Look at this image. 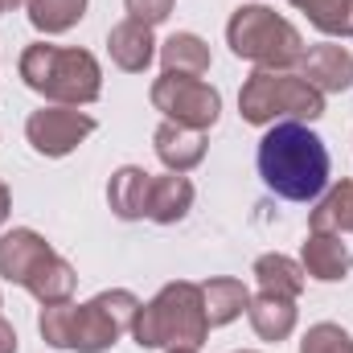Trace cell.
Returning <instances> with one entry per match:
<instances>
[{"label":"cell","mask_w":353,"mask_h":353,"mask_svg":"<svg viewBox=\"0 0 353 353\" xmlns=\"http://www.w3.org/2000/svg\"><path fill=\"white\" fill-rule=\"evenodd\" d=\"M140 300L128 288L99 292L87 304H41L37 333L54 350H74V353H103L111 350L136 321Z\"/></svg>","instance_id":"obj_1"},{"label":"cell","mask_w":353,"mask_h":353,"mask_svg":"<svg viewBox=\"0 0 353 353\" xmlns=\"http://www.w3.org/2000/svg\"><path fill=\"white\" fill-rule=\"evenodd\" d=\"M259 176L283 201H312L329 185V148L308 123L279 119L259 140Z\"/></svg>","instance_id":"obj_2"},{"label":"cell","mask_w":353,"mask_h":353,"mask_svg":"<svg viewBox=\"0 0 353 353\" xmlns=\"http://www.w3.org/2000/svg\"><path fill=\"white\" fill-rule=\"evenodd\" d=\"M132 337L140 350H197L210 337L201 283L189 279L165 283L148 304H140L132 321Z\"/></svg>","instance_id":"obj_3"},{"label":"cell","mask_w":353,"mask_h":353,"mask_svg":"<svg viewBox=\"0 0 353 353\" xmlns=\"http://www.w3.org/2000/svg\"><path fill=\"white\" fill-rule=\"evenodd\" d=\"M21 79L25 87L46 94L58 107H83L94 103L103 90V70L87 50H62V46H29L21 54Z\"/></svg>","instance_id":"obj_4"},{"label":"cell","mask_w":353,"mask_h":353,"mask_svg":"<svg viewBox=\"0 0 353 353\" xmlns=\"http://www.w3.org/2000/svg\"><path fill=\"white\" fill-rule=\"evenodd\" d=\"M0 275L8 283H21L25 292H33L41 304H66L79 283L74 267L29 226L8 230L0 239Z\"/></svg>","instance_id":"obj_5"},{"label":"cell","mask_w":353,"mask_h":353,"mask_svg":"<svg viewBox=\"0 0 353 353\" xmlns=\"http://www.w3.org/2000/svg\"><path fill=\"white\" fill-rule=\"evenodd\" d=\"M226 41H230L234 58H247L259 70H292L304 58V37L296 33V25L275 17V8H267V4L234 8V17L226 25Z\"/></svg>","instance_id":"obj_6"},{"label":"cell","mask_w":353,"mask_h":353,"mask_svg":"<svg viewBox=\"0 0 353 353\" xmlns=\"http://www.w3.org/2000/svg\"><path fill=\"white\" fill-rule=\"evenodd\" d=\"M239 115L255 128L279 123V119L312 123L325 115V94L292 70H255L239 90Z\"/></svg>","instance_id":"obj_7"},{"label":"cell","mask_w":353,"mask_h":353,"mask_svg":"<svg viewBox=\"0 0 353 353\" xmlns=\"http://www.w3.org/2000/svg\"><path fill=\"white\" fill-rule=\"evenodd\" d=\"M152 107L165 111L169 123L193 128V132H210L222 115V94L189 74H161L152 83Z\"/></svg>","instance_id":"obj_8"},{"label":"cell","mask_w":353,"mask_h":353,"mask_svg":"<svg viewBox=\"0 0 353 353\" xmlns=\"http://www.w3.org/2000/svg\"><path fill=\"white\" fill-rule=\"evenodd\" d=\"M94 132V119L79 107H41L25 119V140L41 157H66Z\"/></svg>","instance_id":"obj_9"},{"label":"cell","mask_w":353,"mask_h":353,"mask_svg":"<svg viewBox=\"0 0 353 353\" xmlns=\"http://www.w3.org/2000/svg\"><path fill=\"white\" fill-rule=\"evenodd\" d=\"M300 79L321 94H341L353 87V54L345 46H312L300 58Z\"/></svg>","instance_id":"obj_10"},{"label":"cell","mask_w":353,"mask_h":353,"mask_svg":"<svg viewBox=\"0 0 353 353\" xmlns=\"http://www.w3.org/2000/svg\"><path fill=\"white\" fill-rule=\"evenodd\" d=\"M107 54H111V62L119 66V70H128V74H144L148 66H152V58H157V41H152V29L148 25H140V21H119L111 33H107Z\"/></svg>","instance_id":"obj_11"},{"label":"cell","mask_w":353,"mask_h":353,"mask_svg":"<svg viewBox=\"0 0 353 353\" xmlns=\"http://www.w3.org/2000/svg\"><path fill=\"white\" fill-rule=\"evenodd\" d=\"M300 259H304V275H312V279H321V283H337V279H345L353 267V255L350 247L341 243V234H325V230H312L308 239H304V251H300Z\"/></svg>","instance_id":"obj_12"},{"label":"cell","mask_w":353,"mask_h":353,"mask_svg":"<svg viewBox=\"0 0 353 353\" xmlns=\"http://www.w3.org/2000/svg\"><path fill=\"white\" fill-rule=\"evenodd\" d=\"M152 144H157V157L169 173H189L205 161V132L181 128V123H169V119L157 128Z\"/></svg>","instance_id":"obj_13"},{"label":"cell","mask_w":353,"mask_h":353,"mask_svg":"<svg viewBox=\"0 0 353 353\" xmlns=\"http://www.w3.org/2000/svg\"><path fill=\"white\" fill-rule=\"evenodd\" d=\"M148 193H152V173H144L140 165H123V169H115V173H111V185H107L111 214L123 218V222L148 218Z\"/></svg>","instance_id":"obj_14"},{"label":"cell","mask_w":353,"mask_h":353,"mask_svg":"<svg viewBox=\"0 0 353 353\" xmlns=\"http://www.w3.org/2000/svg\"><path fill=\"white\" fill-rule=\"evenodd\" d=\"M201 304H205L210 329H222V325L239 321V316L251 308V292L243 288V279L218 275V279H205V283H201Z\"/></svg>","instance_id":"obj_15"},{"label":"cell","mask_w":353,"mask_h":353,"mask_svg":"<svg viewBox=\"0 0 353 353\" xmlns=\"http://www.w3.org/2000/svg\"><path fill=\"white\" fill-rule=\"evenodd\" d=\"M247 316H251V329H255L259 341H275V345H279V341H288L292 329H296V300L259 292V296L251 300Z\"/></svg>","instance_id":"obj_16"},{"label":"cell","mask_w":353,"mask_h":353,"mask_svg":"<svg viewBox=\"0 0 353 353\" xmlns=\"http://www.w3.org/2000/svg\"><path fill=\"white\" fill-rule=\"evenodd\" d=\"M193 205V185L185 173H169V176H152V193H148V218L161 226H173L189 214Z\"/></svg>","instance_id":"obj_17"},{"label":"cell","mask_w":353,"mask_h":353,"mask_svg":"<svg viewBox=\"0 0 353 353\" xmlns=\"http://www.w3.org/2000/svg\"><path fill=\"white\" fill-rule=\"evenodd\" d=\"M161 62H165V74L201 79V74L210 70V46H205L197 33H173V37L161 46Z\"/></svg>","instance_id":"obj_18"},{"label":"cell","mask_w":353,"mask_h":353,"mask_svg":"<svg viewBox=\"0 0 353 353\" xmlns=\"http://www.w3.org/2000/svg\"><path fill=\"white\" fill-rule=\"evenodd\" d=\"M255 279H259V292L267 296H283V300H296L304 292V267L288 255H259L255 259Z\"/></svg>","instance_id":"obj_19"},{"label":"cell","mask_w":353,"mask_h":353,"mask_svg":"<svg viewBox=\"0 0 353 353\" xmlns=\"http://www.w3.org/2000/svg\"><path fill=\"white\" fill-rule=\"evenodd\" d=\"M308 226L312 230H325V234H353V181L333 185L321 197V205L312 210Z\"/></svg>","instance_id":"obj_20"},{"label":"cell","mask_w":353,"mask_h":353,"mask_svg":"<svg viewBox=\"0 0 353 353\" xmlns=\"http://www.w3.org/2000/svg\"><path fill=\"white\" fill-rule=\"evenodd\" d=\"M325 37H353V0H288Z\"/></svg>","instance_id":"obj_21"},{"label":"cell","mask_w":353,"mask_h":353,"mask_svg":"<svg viewBox=\"0 0 353 353\" xmlns=\"http://www.w3.org/2000/svg\"><path fill=\"white\" fill-rule=\"evenodd\" d=\"M29 25L37 33H66L83 21L87 0H29Z\"/></svg>","instance_id":"obj_22"},{"label":"cell","mask_w":353,"mask_h":353,"mask_svg":"<svg viewBox=\"0 0 353 353\" xmlns=\"http://www.w3.org/2000/svg\"><path fill=\"white\" fill-rule=\"evenodd\" d=\"M300 353H353V337L341 325H312L300 341Z\"/></svg>","instance_id":"obj_23"},{"label":"cell","mask_w":353,"mask_h":353,"mask_svg":"<svg viewBox=\"0 0 353 353\" xmlns=\"http://www.w3.org/2000/svg\"><path fill=\"white\" fill-rule=\"evenodd\" d=\"M123 4H128V17L148 25V29L169 21V12H173V0H123Z\"/></svg>","instance_id":"obj_24"},{"label":"cell","mask_w":353,"mask_h":353,"mask_svg":"<svg viewBox=\"0 0 353 353\" xmlns=\"http://www.w3.org/2000/svg\"><path fill=\"white\" fill-rule=\"evenodd\" d=\"M0 353H17V333L4 316H0Z\"/></svg>","instance_id":"obj_25"},{"label":"cell","mask_w":353,"mask_h":353,"mask_svg":"<svg viewBox=\"0 0 353 353\" xmlns=\"http://www.w3.org/2000/svg\"><path fill=\"white\" fill-rule=\"evenodd\" d=\"M8 214H12V197H8V185L0 181V226L8 222Z\"/></svg>","instance_id":"obj_26"},{"label":"cell","mask_w":353,"mask_h":353,"mask_svg":"<svg viewBox=\"0 0 353 353\" xmlns=\"http://www.w3.org/2000/svg\"><path fill=\"white\" fill-rule=\"evenodd\" d=\"M21 4H29V0H4V8H21Z\"/></svg>","instance_id":"obj_27"},{"label":"cell","mask_w":353,"mask_h":353,"mask_svg":"<svg viewBox=\"0 0 353 353\" xmlns=\"http://www.w3.org/2000/svg\"><path fill=\"white\" fill-rule=\"evenodd\" d=\"M169 353H197V350H169Z\"/></svg>","instance_id":"obj_28"},{"label":"cell","mask_w":353,"mask_h":353,"mask_svg":"<svg viewBox=\"0 0 353 353\" xmlns=\"http://www.w3.org/2000/svg\"><path fill=\"white\" fill-rule=\"evenodd\" d=\"M234 353H255V350H234Z\"/></svg>","instance_id":"obj_29"},{"label":"cell","mask_w":353,"mask_h":353,"mask_svg":"<svg viewBox=\"0 0 353 353\" xmlns=\"http://www.w3.org/2000/svg\"><path fill=\"white\" fill-rule=\"evenodd\" d=\"M0 12H4V0H0Z\"/></svg>","instance_id":"obj_30"}]
</instances>
